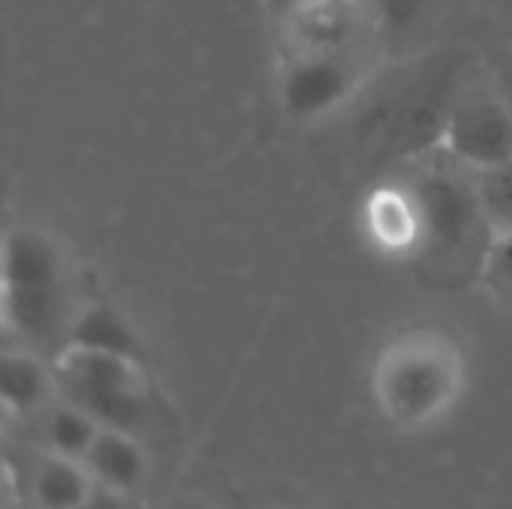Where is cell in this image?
I'll return each mask as SVG.
<instances>
[{
  "mask_svg": "<svg viewBox=\"0 0 512 509\" xmlns=\"http://www.w3.org/2000/svg\"><path fill=\"white\" fill-rule=\"evenodd\" d=\"M372 51L288 54L279 69V105L294 123H318L345 108L369 75Z\"/></svg>",
  "mask_w": 512,
  "mask_h": 509,
  "instance_id": "5b68a950",
  "label": "cell"
},
{
  "mask_svg": "<svg viewBox=\"0 0 512 509\" xmlns=\"http://www.w3.org/2000/svg\"><path fill=\"white\" fill-rule=\"evenodd\" d=\"M483 279L501 300L512 303V231L492 237V246L483 261Z\"/></svg>",
  "mask_w": 512,
  "mask_h": 509,
  "instance_id": "2e32d148",
  "label": "cell"
},
{
  "mask_svg": "<svg viewBox=\"0 0 512 509\" xmlns=\"http://www.w3.org/2000/svg\"><path fill=\"white\" fill-rule=\"evenodd\" d=\"M78 306L60 243L39 228H12L3 243V321L24 348H66Z\"/></svg>",
  "mask_w": 512,
  "mask_h": 509,
  "instance_id": "6da1fadb",
  "label": "cell"
},
{
  "mask_svg": "<svg viewBox=\"0 0 512 509\" xmlns=\"http://www.w3.org/2000/svg\"><path fill=\"white\" fill-rule=\"evenodd\" d=\"M408 189L420 213L417 255L450 276H462L474 267L483 270L495 231L480 198L477 174L441 150L417 165L408 177Z\"/></svg>",
  "mask_w": 512,
  "mask_h": 509,
  "instance_id": "7a4b0ae2",
  "label": "cell"
},
{
  "mask_svg": "<svg viewBox=\"0 0 512 509\" xmlns=\"http://www.w3.org/2000/svg\"><path fill=\"white\" fill-rule=\"evenodd\" d=\"M366 225L372 240L387 252H417L420 249V213L414 195L405 186H384L366 204Z\"/></svg>",
  "mask_w": 512,
  "mask_h": 509,
  "instance_id": "8fae6325",
  "label": "cell"
},
{
  "mask_svg": "<svg viewBox=\"0 0 512 509\" xmlns=\"http://www.w3.org/2000/svg\"><path fill=\"white\" fill-rule=\"evenodd\" d=\"M432 3L435 0H372L378 27H381V39L384 36L405 39L408 33L420 30L432 12Z\"/></svg>",
  "mask_w": 512,
  "mask_h": 509,
  "instance_id": "9a60e30c",
  "label": "cell"
},
{
  "mask_svg": "<svg viewBox=\"0 0 512 509\" xmlns=\"http://www.w3.org/2000/svg\"><path fill=\"white\" fill-rule=\"evenodd\" d=\"M81 509H132V504H129V495H117V492H108V489H96L90 495V501Z\"/></svg>",
  "mask_w": 512,
  "mask_h": 509,
  "instance_id": "e0dca14e",
  "label": "cell"
},
{
  "mask_svg": "<svg viewBox=\"0 0 512 509\" xmlns=\"http://www.w3.org/2000/svg\"><path fill=\"white\" fill-rule=\"evenodd\" d=\"M60 396L90 411L108 429L135 432L150 414V393L144 378V363L66 348L54 363Z\"/></svg>",
  "mask_w": 512,
  "mask_h": 509,
  "instance_id": "277c9868",
  "label": "cell"
},
{
  "mask_svg": "<svg viewBox=\"0 0 512 509\" xmlns=\"http://www.w3.org/2000/svg\"><path fill=\"white\" fill-rule=\"evenodd\" d=\"M84 465L93 474L99 489H108L117 495H132L147 480L150 456H147L144 444L135 438V432L105 426L99 432L96 444L90 447Z\"/></svg>",
  "mask_w": 512,
  "mask_h": 509,
  "instance_id": "9c48e42d",
  "label": "cell"
},
{
  "mask_svg": "<svg viewBox=\"0 0 512 509\" xmlns=\"http://www.w3.org/2000/svg\"><path fill=\"white\" fill-rule=\"evenodd\" d=\"M477 183L492 231L495 234L512 231V159L492 171L477 174Z\"/></svg>",
  "mask_w": 512,
  "mask_h": 509,
  "instance_id": "5bb4252c",
  "label": "cell"
},
{
  "mask_svg": "<svg viewBox=\"0 0 512 509\" xmlns=\"http://www.w3.org/2000/svg\"><path fill=\"white\" fill-rule=\"evenodd\" d=\"M444 150L474 174L512 159V117L495 78L456 93L444 120Z\"/></svg>",
  "mask_w": 512,
  "mask_h": 509,
  "instance_id": "8992f818",
  "label": "cell"
},
{
  "mask_svg": "<svg viewBox=\"0 0 512 509\" xmlns=\"http://www.w3.org/2000/svg\"><path fill=\"white\" fill-rule=\"evenodd\" d=\"M60 393L54 366H45L42 354L33 348H6L0 360V396L3 408L18 417L42 414Z\"/></svg>",
  "mask_w": 512,
  "mask_h": 509,
  "instance_id": "ba28073f",
  "label": "cell"
},
{
  "mask_svg": "<svg viewBox=\"0 0 512 509\" xmlns=\"http://www.w3.org/2000/svg\"><path fill=\"white\" fill-rule=\"evenodd\" d=\"M462 390V354L435 330H411L390 342L375 366L381 411L405 426H429L444 417Z\"/></svg>",
  "mask_w": 512,
  "mask_h": 509,
  "instance_id": "3957f363",
  "label": "cell"
},
{
  "mask_svg": "<svg viewBox=\"0 0 512 509\" xmlns=\"http://www.w3.org/2000/svg\"><path fill=\"white\" fill-rule=\"evenodd\" d=\"M66 348L99 351V354H114V357L144 363V345H141L138 330L120 309H114L108 303L78 306L69 336H66Z\"/></svg>",
  "mask_w": 512,
  "mask_h": 509,
  "instance_id": "30bf717a",
  "label": "cell"
},
{
  "mask_svg": "<svg viewBox=\"0 0 512 509\" xmlns=\"http://www.w3.org/2000/svg\"><path fill=\"white\" fill-rule=\"evenodd\" d=\"M102 429L105 426L90 411L69 402L66 396L54 399L39 414V438H42L45 453L66 456V459H75V462L87 459V453L96 444Z\"/></svg>",
  "mask_w": 512,
  "mask_h": 509,
  "instance_id": "4fadbf2b",
  "label": "cell"
},
{
  "mask_svg": "<svg viewBox=\"0 0 512 509\" xmlns=\"http://www.w3.org/2000/svg\"><path fill=\"white\" fill-rule=\"evenodd\" d=\"M165 509H210L204 501H198V498H183V501H174V504H168Z\"/></svg>",
  "mask_w": 512,
  "mask_h": 509,
  "instance_id": "d6986e66",
  "label": "cell"
},
{
  "mask_svg": "<svg viewBox=\"0 0 512 509\" xmlns=\"http://www.w3.org/2000/svg\"><path fill=\"white\" fill-rule=\"evenodd\" d=\"M288 54L372 51L381 39L372 0H288L282 15Z\"/></svg>",
  "mask_w": 512,
  "mask_h": 509,
  "instance_id": "52a82bcc",
  "label": "cell"
},
{
  "mask_svg": "<svg viewBox=\"0 0 512 509\" xmlns=\"http://www.w3.org/2000/svg\"><path fill=\"white\" fill-rule=\"evenodd\" d=\"M492 78H495V84H498V90H501V96H504V102H507L512 117V54H504V57L498 60Z\"/></svg>",
  "mask_w": 512,
  "mask_h": 509,
  "instance_id": "ac0fdd59",
  "label": "cell"
},
{
  "mask_svg": "<svg viewBox=\"0 0 512 509\" xmlns=\"http://www.w3.org/2000/svg\"><path fill=\"white\" fill-rule=\"evenodd\" d=\"M96 489L84 462L54 453H45L30 477V498L39 509H81Z\"/></svg>",
  "mask_w": 512,
  "mask_h": 509,
  "instance_id": "7c38bea8",
  "label": "cell"
}]
</instances>
